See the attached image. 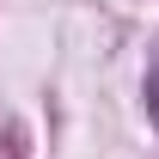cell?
Instances as JSON below:
<instances>
[{
	"label": "cell",
	"mask_w": 159,
	"mask_h": 159,
	"mask_svg": "<svg viewBox=\"0 0 159 159\" xmlns=\"http://www.w3.org/2000/svg\"><path fill=\"white\" fill-rule=\"evenodd\" d=\"M147 116L159 129V43H153V61H147Z\"/></svg>",
	"instance_id": "cell-1"
}]
</instances>
